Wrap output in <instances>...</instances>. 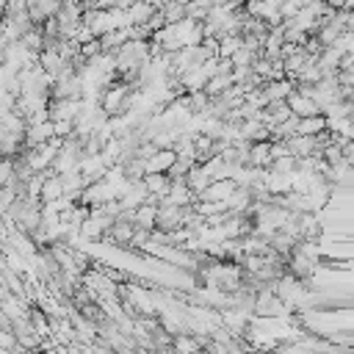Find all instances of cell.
<instances>
[{"label": "cell", "mask_w": 354, "mask_h": 354, "mask_svg": "<svg viewBox=\"0 0 354 354\" xmlns=\"http://www.w3.org/2000/svg\"><path fill=\"white\" fill-rule=\"evenodd\" d=\"M332 8H348V0H326Z\"/></svg>", "instance_id": "2"}, {"label": "cell", "mask_w": 354, "mask_h": 354, "mask_svg": "<svg viewBox=\"0 0 354 354\" xmlns=\"http://www.w3.org/2000/svg\"><path fill=\"white\" fill-rule=\"evenodd\" d=\"M326 130V116L324 113H313L304 119H296V136H315Z\"/></svg>", "instance_id": "1"}]
</instances>
